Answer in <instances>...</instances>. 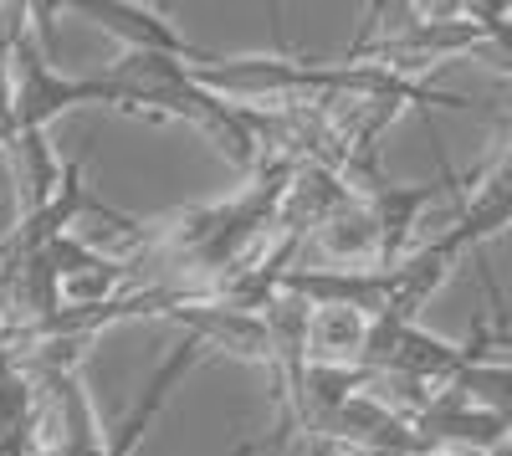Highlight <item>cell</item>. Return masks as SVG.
Here are the masks:
<instances>
[{
	"label": "cell",
	"instance_id": "obj_1",
	"mask_svg": "<svg viewBox=\"0 0 512 456\" xmlns=\"http://www.w3.org/2000/svg\"><path fill=\"white\" fill-rule=\"evenodd\" d=\"M6 67H11V103H16V129L21 134H47L52 123L82 103H113L103 72L93 77H67L47 62L41 41L31 36V6H6Z\"/></svg>",
	"mask_w": 512,
	"mask_h": 456
},
{
	"label": "cell",
	"instance_id": "obj_2",
	"mask_svg": "<svg viewBox=\"0 0 512 456\" xmlns=\"http://www.w3.org/2000/svg\"><path fill=\"white\" fill-rule=\"evenodd\" d=\"M67 11H72V16H82V21H93V26H98V31H108V36H118L128 52L180 57V62H190L195 72L216 62L210 52H200L195 41H185V36L175 31V21H169L159 6H139V0H72Z\"/></svg>",
	"mask_w": 512,
	"mask_h": 456
},
{
	"label": "cell",
	"instance_id": "obj_3",
	"mask_svg": "<svg viewBox=\"0 0 512 456\" xmlns=\"http://www.w3.org/2000/svg\"><path fill=\"white\" fill-rule=\"evenodd\" d=\"M52 257V272H57V298L62 308H103V303H118L134 293V267L98 252V246H88L82 236H62L47 246Z\"/></svg>",
	"mask_w": 512,
	"mask_h": 456
},
{
	"label": "cell",
	"instance_id": "obj_4",
	"mask_svg": "<svg viewBox=\"0 0 512 456\" xmlns=\"http://www.w3.org/2000/svg\"><path fill=\"white\" fill-rule=\"evenodd\" d=\"M180 323V334H195L205 344V354H231L241 364H256L272 375V328H267V313H241V308H221V303H190V308H175L169 313Z\"/></svg>",
	"mask_w": 512,
	"mask_h": 456
},
{
	"label": "cell",
	"instance_id": "obj_5",
	"mask_svg": "<svg viewBox=\"0 0 512 456\" xmlns=\"http://www.w3.org/2000/svg\"><path fill=\"white\" fill-rule=\"evenodd\" d=\"M415 436L431 446V451H466V456H497L507 441H512V431L497 421V416H487L482 405H472L461 390H441L436 400H431V410L415 421Z\"/></svg>",
	"mask_w": 512,
	"mask_h": 456
},
{
	"label": "cell",
	"instance_id": "obj_6",
	"mask_svg": "<svg viewBox=\"0 0 512 456\" xmlns=\"http://www.w3.org/2000/svg\"><path fill=\"white\" fill-rule=\"evenodd\" d=\"M0 159H6L11 185H16V221L36 216L41 205H47V200L57 195L62 170H67V164L52 154L47 134H16V139H11V149L0 154Z\"/></svg>",
	"mask_w": 512,
	"mask_h": 456
},
{
	"label": "cell",
	"instance_id": "obj_7",
	"mask_svg": "<svg viewBox=\"0 0 512 456\" xmlns=\"http://www.w3.org/2000/svg\"><path fill=\"white\" fill-rule=\"evenodd\" d=\"M369 323L374 318H364L354 308H313V323H308V364L364 369Z\"/></svg>",
	"mask_w": 512,
	"mask_h": 456
},
{
	"label": "cell",
	"instance_id": "obj_8",
	"mask_svg": "<svg viewBox=\"0 0 512 456\" xmlns=\"http://www.w3.org/2000/svg\"><path fill=\"white\" fill-rule=\"evenodd\" d=\"M313 246L328 262H374L379 267V221H374L369 205L354 195L349 205H338V211L313 231Z\"/></svg>",
	"mask_w": 512,
	"mask_h": 456
},
{
	"label": "cell",
	"instance_id": "obj_9",
	"mask_svg": "<svg viewBox=\"0 0 512 456\" xmlns=\"http://www.w3.org/2000/svg\"><path fill=\"white\" fill-rule=\"evenodd\" d=\"M451 390H461L472 405H482L487 416H497L512 431V364H497V359L466 364L461 375L451 380Z\"/></svg>",
	"mask_w": 512,
	"mask_h": 456
},
{
	"label": "cell",
	"instance_id": "obj_10",
	"mask_svg": "<svg viewBox=\"0 0 512 456\" xmlns=\"http://www.w3.org/2000/svg\"><path fill=\"white\" fill-rule=\"evenodd\" d=\"M492 170H502V175L512 180V134H507V144H502V154L492 159Z\"/></svg>",
	"mask_w": 512,
	"mask_h": 456
},
{
	"label": "cell",
	"instance_id": "obj_11",
	"mask_svg": "<svg viewBox=\"0 0 512 456\" xmlns=\"http://www.w3.org/2000/svg\"><path fill=\"white\" fill-rule=\"evenodd\" d=\"M497 456H512V441H507V446H502V451H497Z\"/></svg>",
	"mask_w": 512,
	"mask_h": 456
}]
</instances>
